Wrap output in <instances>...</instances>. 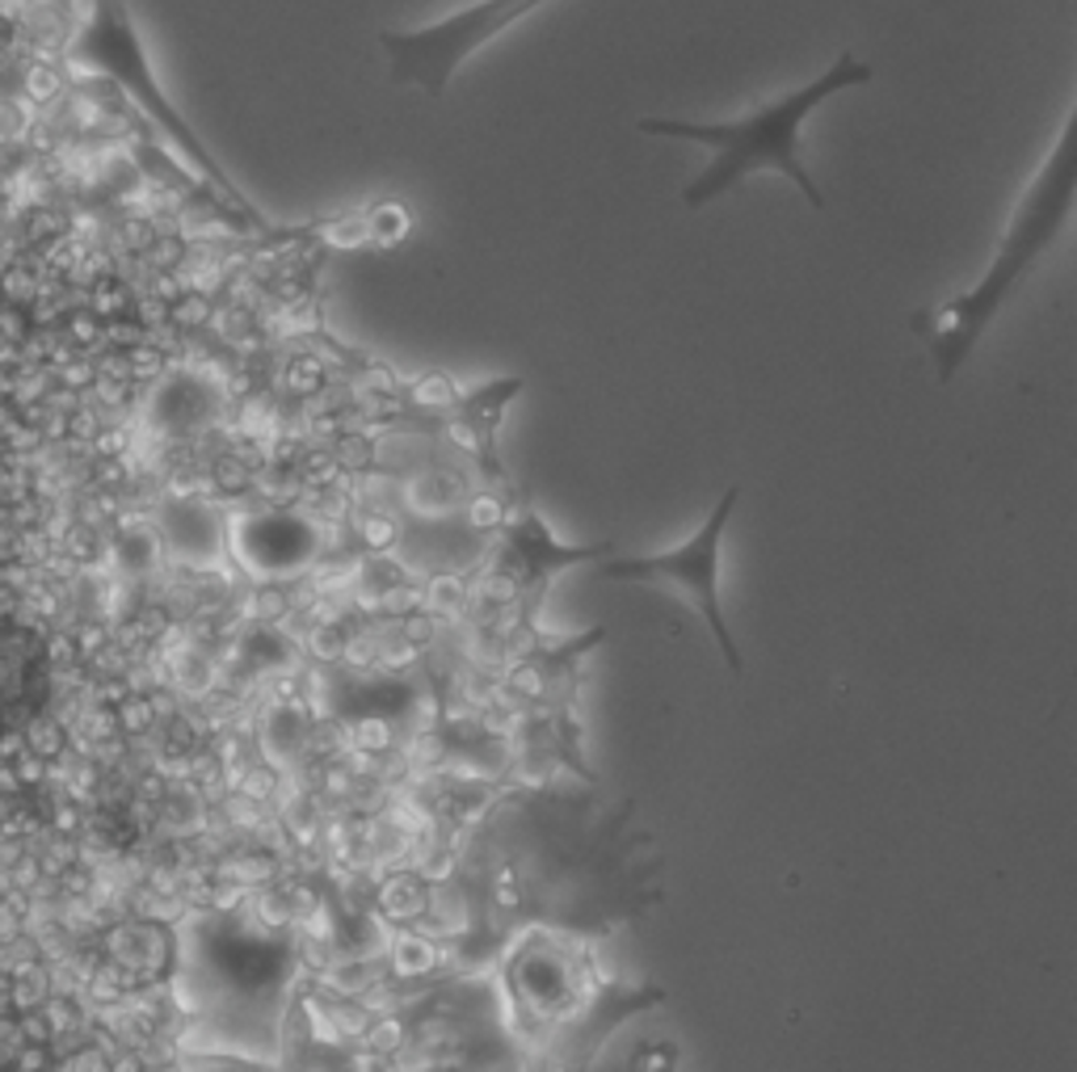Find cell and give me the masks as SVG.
<instances>
[{"mask_svg":"<svg viewBox=\"0 0 1077 1072\" xmlns=\"http://www.w3.org/2000/svg\"><path fill=\"white\" fill-rule=\"evenodd\" d=\"M1074 194H1077V114H1069L1065 126H1060V135H1056L1053 152H1048V160L1039 165L1032 186L1023 189V198L1014 202L1011 223L997 236L990 266L976 273V282H972L969 291L951 294L947 303L918 308V312L909 315V333L926 345L939 383L955 378V371L981 345L985 329H990L993 320L1002 315V308L1014 299L1018 282L1056 244V236L1069 223Z\"/></svg>","mask_w":1077,"mask_h":1072,"instance_id":"6da1fadb","label":"cell"},{"mask_svg":"<svg viewBox=\"0 0 1077 1072\" xmlns=\"http://www.w3.org/2000/svg\"><path fill=\"white\" fill-rule=\"evenodd\" d=\"M876 67L863 63L859 55L842 51L838 60L825 67L817 81L800 84L796 93H787L779 102H762L758 110L728 118V123H686V118H640V135H665V139H686V144H703L716 152V160L698 173L691 186L682 189V202L691 210L716 202L719 194L737 189L749 173L770 168L783 173L791 186L808 198L812 210H825V194L812 181V173L800 165V126L804 118L829 102L833 93L855 89V84H871Z\"/></svg>","mask_w":1077,"mask_h":1072,"instance_id":"7a4b0ae2","label":"cell"},{"mask_svg":"<svg viewBox=\"0 0 1077 1072\" xmlns=\"http://www.w3.org/2000/svg\"><path fill=\"white\" fill-rule=\"evenodd\" d=\"M64 63L85 72V76H102V81L118 84L127 93L131 102L144 110L148 118L165 139H169L186 160H190L207 181H211L228 202H232L249 223L257 228H270V219L257 210V202L245 194V189L232 181V173L215 160V152L203 144V135H194V126L182 118V110L169 102V93L160 89L156 72H152L148 55H144V42H139V30L131 21L127 0H89L85 21L76 25V34L68 39L64 46Z\"/></svg>","mask_w":1077,"mask_h":1072,"instance_id":"3957f363","label":"cell"},{"mask_svg":"<svg viewBox=\"0 0 1077 1072\" xmlns=\"http://www.w3.org/2000/svg\"><path fill=\"white\" fill-rule=\"evenodd\" d=\"M543 4L548 0H476L422 30H380V51L387 55L392 81L422 89L429 102H443L455 72L480 46H488L514 21L530 18Z\"/></svg>","mask_w":1077,"mask_h":1072,"instance_id":"277c9868","label":"cell"},{"mask_svg":"<svg viewBox=\"0 0 1077 1072\" xmlns=\"http://www.w3.org/2000/svg\"><path fill=\"white\" fill-rule=\"evenodd\" d=\"M737 501H741V488L733 483L716 501V509L707 513V522L698 525L682 547L661 551V555H607L598 572L607 581H640V585H665L686 593L691 606L698 610V618L716 635L728 669L741 677L745 660H741L737 644H733V631H728L724 610H719V543H724V530H728V518H733V504Z\"/></svg>","mask_w":1077,"mask_h":1072,"instance_id":"5b68a950","label":"cell"},{"mask_svg":"<svg viewBox=\"0 0 1077 1072\" xmlns=\"http://www.w3.org/2000/svg\"><path fill=\"white\" fill-rule=\"evenodd\" d=\"M593 967L586 946L556 938L548 929L530 934L506 959V1001L518 1027L530 1034H548L565 1027L593 992Z\"/></svg>","mask_w":1077,"mask_h":1072,"instance_id":"8992f818","label":"cell"},{"mask_svg":"<svg viewBox=\"0 0 1077 1072\" xmlns=\"http://www.w3.org/2000/svg\"><path fill=\"white\" fill-rule=\"evenodd\" d=\"M509 551H514V568L509 576L527 589V610H535V597H543L548 581L569 564H586V560H607L614 555V543H593V547H560L548 534L543 518L535 509H522V518L509 525Z\"/></svg>","mask_w":1077,"mask_h":1072,"instance_id":"52a82bcc","label":"cell"},{"mask_svg":"<svg viewBox=\"0 0 1077 1072\" xmlns=\"http://www.w3.org/2000/svg\"><path fill=\"white\" fill-rule=\"evenodd\" d=\"M308 736H312V724H308V707H299V702H282L261 715V749L275 770L296 766L308 749Z\"/></svg>","mask_w":1077,"mask_h":1072,"instance_id":"ba28073f","label":"cell"},{"mask_svg":"<svg viewBox=\"0 0 1077 1072\" xmlns=\"http://www.w3.org/2000/svg\"><path fill=\"white\" fill-rule=\"evenodd\" d=\"M677 1069V1048L665 1043V1039H649L632 1051L628 1060V1072H674Z\"/></svg>","mask_w":1077,"mask_h":1072,"instance_id":"9c48e42d","label":"cell"}]
</instances>
